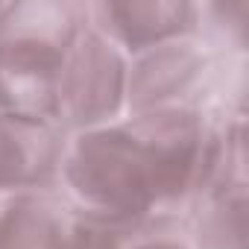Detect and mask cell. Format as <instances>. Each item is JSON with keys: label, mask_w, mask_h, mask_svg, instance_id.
<instances>
[{"label": "cell", "mask_w": 249, "mask_h": 249, "mask_svg": "<svg viewBox=\"0 0 249 249\" xmlns=\"http://www.w3.org/2000/svg\"><path fill=\"white\" fill-rule=\"evenodd\" d=\"M223 141L188 106L156 108L76 132L59 173L82 214L138 226L202 194L217 173Z\"/></svg>", "instance_id": "6da1fadb"}, {"label": "cell", "mask_w": 249, "mask_h": 249, "mask_svg": "<svg viewBox=\"0 0 249 249\" xmlns=\"http://www.w3.org/2000/svg\"><path fill=\"white\" fill-rule=\"evenodd\" d=\"M88 6H0V111L59 123V76L85 30Z\"/></svg>", "instance_id": "7a4b0ae2"}, {"label": "cell", "mask_w": 249, "mask_h": 249, "mask_svg": "<svg viewBox=\"0 0 249 249\" xmlns=\"http://www.w3.org/2000/svg\"><path fill=\"white\" fill-rule=\"evenodd\" d=\"M129 68L120 47L97 27H88L73 41L59 76V123L79 132L106 126L126 103Z\"/></svg>", "instance_id": "3957f363"}, {"label": "cell", "mask_w": 249, "mask_h": 249, "mask_svg": "<svg viewBox=\"0 0 249 249\" xmlns=\"http://www.w3.org/2000/svg\"><path fill=\"white\" fill-rule=\"evenodd\" d=\"M205 53L185 38L147 50L129 68L126 79V103L132 114L185 106L182 100L205 76Z\"/></svg>", "instance_id": "277c9868"}, {"label": "cell", "mask_w": 249, "mask_h": 249, "mask_svg": "<svg viewBox=\"0 0 249 249\" xmlns=\"http://www.w3.org/2000/svg\"><path fill=\"white\" fill-rule=\"evenodd\" d=\"M65 156V141L56 123L0 111V188L33 191L50 182Z\"/></svg>", "instance_id": "5b68a950"}, {"label": "cell", "mask_w": 249, "mask_h": 249, "mask_svg": "<svg viewBox=\"0 0 249 249\" xmlns=\"http://www.w3.org/2000/svg\"><path fill=\"white\" fill-rule=\"evenodd\" d=\"M88 15H97V30L132 53H147L153 47L185 38L199 9L191 3H100Z\"/></svg>", "instance_id": "8992f818"}, {"label": "cell", "mask_w": 249, "mask_h": 249, "mask_svg": "<svg viewBox=\"0 0 249 249\" xmlns=\"http://www.w3.org/2000/svg\"><path fill=\"white\" fill-rule=\"evenodd\" d=\"M59 208L36 194L18 191L0 199V249H59Z\"/></svg>", "instance_id": "52a82bcc"}, {"label": "cell", "mask_w": 249, "mask_h": 249, "mask_svg": "<svg viewBox=\"0 0 249 249\" xmlns=\"http://www.w3.org/2000/svg\"><path fill=\"white\" fill-rule=\"evenodd\" d=\"M208 211L199 223V249H243L246 191L243 176H217L208 185Z\"/></svg>", "instance_id": "ba28073f"}, {"label": "cell", "mask_w": 249, "mask_h": 249, "mask_svg": "<svg viewBox=\"0 0 249 249\" xmlns=\"http://www.w3.org/2000/svg\"><path fill=\"white\" fill-rule=\"evenodd\" d=\"M129 231H132V226L79 214V217L62 220L59 249H123Z\"/></svg>", "instance_id": "9c48e42d"}, {"label": "cell", "mask_w": 249, "mask_h": 249, "mask_svg": "<svg viewBox=\"0 0 249 249\" xmlns=\"http://www.w3.org/2000/svg\"><path fill=\"white\" fill-rule=\"evenodd\" d=\"M123 249H191V243L185 237H179V231H170L164 226L144 229V223H138V226H132Z\"/></svg>", "instance_id": "30bf717a"}]
</instances>
